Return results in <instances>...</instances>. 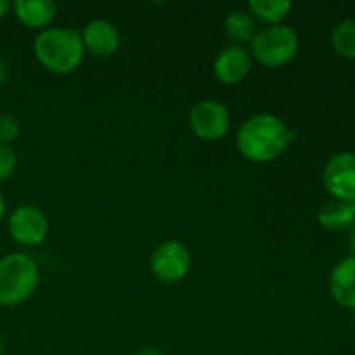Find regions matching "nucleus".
<instances>
[{
  "mask_svg": "<svg viewBox=\"0 0 355 355\" xmlns=\"http://www.w3.org/2000/svg\"><path fill=\"white\" fill-rule=\"evenodd\" d=\"M295 134L281 118L269 113H260L243 121L236 134V144L243 158L255 163H267L279 158Z\"/></svg>",
  "mask_w": 355,
  "mask_h": 355,
  "instance_id": "1",
  "label": "nucleus"
},
{
  "mask_svg": "<svg viewBox=\"0 0 355 355\" xmlns=\"http://www.w3.org/2000/svg\"><path fill=\"white\" fill-rule=\"evenodd\" d=\"M35 58L55 75L73 73L83 61L85 49L78 31L69 28H45L33 42Z\"/></svg>",
  "mask_w": 355,
  "mask_h": 355,
  "instance_id": "2",
  "label": "nucleus"
},
{
  "mask_svg": "<svg viewBox=\"0 0 355 355\" xmlns=\"http://www.w3.org/2000/svg\"><path fill=\"white\" fill-rule=\"evenodd\" d=\"M40 272L31 257L10 253L0 260V305L17 307L37 291Z\"/></svg>",
  "mask_w": 355,
  "mask_h": 355,
  "instance_id": "3",
  "label": "nucleus"
},
{
  "mask_svg": "<svg viewBox=\"0 0 355 355\" xmlns=\"http://www.w3.org/2000/svg\"><path fill=\"white\" fill-rule=\"evenodd\" d=\"M298 35L286 24L267 26L257 31L252 40V58L267 68L288 64L298 52Z\"/></svg>",
  "mask_w": 355,
  "mask_h": 355,
  "instance_id": "4",
  "label": "nucleus"
},
{
  "mask_svg": "<svg viewBox=\"0 0 355 355\" xmlns=\"http://www.w3.org/2000/svg\"><path fill=\"white\" fill-rule=\"evenodd\" d=\"M153 276L165 284L179 283L187 276L191 269V252L184 243L165 241L151 255Z\"/></svg>",
  "mask_w": 355,
  "mask_h": 355,
  "instance_id": "5",
  "label": "nucleus"
},
{
  "mask_svg": "<svg viewBox=\"0 0 355 355\" xmlns=\"http://www.w3.org/2000/svg\"><path fill=\"white\" fill-rule=\"evenodd\" d=\"M189 125L194 135L203 141H218L231 127V114L218 101H201L191 110Z\"/></svg>",
  "mask_w": 355,
  "mask_h": 355,
  "instance_id": "6",
  "label": "nucleus"
},
{
  "mask_svg": "<svg viewBox=\"0 0 355 355\" xmlns=\"http://www.w3.org/2000/svg\"><path fill=\"white\" fill-rule=\"evenodd\" d=\"M9 232L23 246H38L49 234V220L40 208L33 205L17 207L9 217Z\"/></svg>",
  "mask_w": 355,
  "mask_h": 355,
  "instance_id": "7",
  "label": "nucleus"
},
{
  "mask_svg": "<svg viewBox=\"0 0 355 355\" xmlns=\"http://www.w3.org/2000/svg\"><path fill=\"white\" fill-rule=\"evenodd\" d=\"M326 191L338 201H355V155L338 153L328 159L322 170Z\"/></svg>",
  "mask_w": 355,
  "mask_h": 355,
  "instance_id": "8",
  "label": "nucleus"
},
{
  "mask_svg": "<svg viewBox=\"0 0 355 355\" xmlns=\"http://www.w3.org/2000/svg\"><path fill=\"white\" fill-rule=\"evenodd\" d=\"M252 68V55L241 45H229L217 54L214 61V73L224 85H236L243 82Z\"/></svg>",
  "mask_w": 355,
  "mask_h": 355,
  "instance_id": "9",
  "label": "nucleus"
},
{
  "mask_svg": "<svg viewBox=\"0 0 355 355\" xmlns=\"http://www.w3.org/2000/svg\"><path fill=\"white\" fill-rule=\"evenodd\" d=\"M83 49L97 58H110L120 47V31L106 19L90 21L82 31Z\"/></svg>",
  "mask_w": 355,
  "mask_h": 355,
  "instance_id": "10",
  "label": "nucleus"
},
{
  "mask_svg": "<svg viewBox=\"0 0 355 355\" xmlns=\"http://www.w3.org/2000/svg\"><path fill=\"white\" fill-rule=\"evenodd\" d=\"M329 293L343 309L355 311V257L340 260L329 276Z\"/></svg>",
  "mask_w": 355,
  "mask_h": 355,
  "instance_id": "11",
  "label": "nucleus"
},
{
  "mask_svg": "<svg viewBox=\"0 0 355 355\" xmlns=\"http://www.w3.org/2000/svg\"><path fill=\"white\" fill-rule=\"evenodd\" d=\"M10 7L19 23L33 30H38V28L45 30V26L52 23L55 9H58L52 0H17Z\"/></svg>",
  "mask_w": 355,
  "mask_h": 355,
  "instance_id": "12",
  "label": "nucleus"
},
{
  "mask_svg": "<svg viewBox=\"0 0 355 355\" xmlns=\"http://www.w3.org/2000/svg\"><path fill=\"white\" fill-rule=\"evenodd\" d=\"M318 220L328 231H350L355 225V201H329L318 211Z\"/></svg>",
  "mask_w": 355,
  "mask_h": 355,
  "instance_id": "13",
  "label": "nucleus"
},
{
  "mask_svg": "<svg viewBox=\"0 0 355 355\" xmlns=\"http://www.w3.org/2000/svg\"><path fill=\"white\" fill-rule=\"evenodd\" d=\"M291 7H293L291 2H286V0H252L248 2V10L253 19H259L267 26L283 24Z\"/></svg>",
  "mask_w": 355,
  "mask_h": 355,
  "instance_id": "14",
  "label": "nucleus"
},
{
  "mask_svg": "<svg viewBox=\"0 0 355 355\" xmlns=\"http://www.w3.org/2000/svg\"><path fill=\"white\" fill-rule=\"evenodd\" d=\"M225 33H227L229 40L234 42L232 45L252 44L253 37L257 35V24L252 14L245 12V10H234L225 17Z\"/></svg>",
  "mask_w": 355,
  "mask_h": 355,
  "instance_id": "15",
  "label": "nucleus"
},
{
  "mask_svg": "<svg viewBox=\"0 0 355 355\" xmlns=\"http://www.w3.org/2000/svg\"><path fill=\"white\" fill-rule=\"evenodd\" d=\"M331 47L340 58L355 61V19H343L333 28Z\"/></svg>",
  "mask_w": 355,
  "mask_h": 355,
  "instance_id": "16",
  "label": "nucleus"
},
{
  "mask_svg": "<svg viewBox=\"0 0 355 355\" xmlns=\"http://www.w3.org/2000/svg\"><path fill=\"white\" fill-rule=\"evenodd\" d=\"M19 135V121L9 113L0 114V144L9 146Z\"/></svg>",
  "mask_w": 355,
  "mask_h": 355,
  "instance_id": "17",
  "label": "nucleus"
},
{
  "mask_svg": "<svg viewBox=\"0 0 355 355\" xmlns=\"http://www.w3.org/2000/svg\"><path fill=\"white\" fill-rule=\"evenodd\" d=\"M17 165V158L16 153L10 146L0 144V182L9 179L10 175L14 173Z\"/></svg>",
  "mask_w": 355,
  "mask_h": 355,
  "instance_id": "18",
  "label": "nucleus"
},
{
  "mask_svg": "<svg viewBox=\"0 0 355 355\" xmlns=\"http://www.w3.org/2000/svg\"><path fill=\"white\" fill-rule=\"evenodd\" d=\"M9 9H10V3L7 2V0H0V19L6 17V14L9 12Z\"/></svg>",
  "mask_w": 355,
  "mask_h": 355,
  "instance_id": "19",
  "label": "nucleus"
},
{
  "mask_svg": "<svg viewBox=\"0 0 355 355\" xmlns=\"http://www.w3.org/2000/svg\"><path fill=\"white\" fill-rule=\"evenodd\" d=\"M6 214H7V205H6V200L2 198V194H0V222L3 220Z\"/></svg>",
  "mask_w": 355,
  "mask_h": 355,
  "instance_id": "20",
  "label": "nucleus"
},
{
  "mask_svg": "<svg viewBox=\"0 0 355 355\" xmlns=\"http://www.w3.org/2000/svg\"><path fill=\"white\" fill-rule=\"evenodd\" d=\"M349 245H350V250H352V255L355 257V225L352 229H350V238H349Z\"/></svg>",
  "mask_w": 355,
  "mask_h": 355,
  "instance_id": "21",
  "label": "nucleus"
},
{
  "mask_svg": "<svg viewBox=\"0 0 355 355\" xmlns=\"http://www.w3.org/2000/svg\"><path fill=\"white\" fill-rule=\"evenodd\" d=\"M6 76H7V68H6V64H3L2 59H0V85H2V83H3Z\"/></svg>",
  "mask_w": 355,
  "mask_h": 355,
  "instance_id": "22",
  "label": "nucleus"
},
{
  "mask_svg": "<svg viewBox=\"0 0 355 355\" xmlns=\"http://www.w3.org/2000/svg\"><path fill=\"white\" fill-rule=\"evenodd\" d=\"M137 355H163L162 352H159V350H156V349H142L141 352H139Z\"/></svg>",
  "mask_w": 355,
  "mask_h": 355,
  "instance_id": "23",
  "label": "nucleus"
},
{
  "mask_svg": "<svg viewBox=\"0 0 355 355\" xmlns=\"http://www.w3.org/2000/svg\"><path fill=\"white\" fill-rule=\"evenodd\" d=\"M6 352V340H3V336L0 335V355Z\"/></svg>",
  "mask_w": 355,
  "mask_h": 355,
  "instance_id": "24",
  "label": "nucleus"
}]
</instances>
